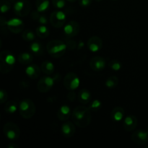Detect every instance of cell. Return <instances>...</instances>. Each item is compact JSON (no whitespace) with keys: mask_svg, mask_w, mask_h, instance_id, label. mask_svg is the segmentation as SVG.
Listing matches in <instances>:
<instances>
[{"mask_svg":"<svg viewBox=\"0 0 148 148\" xmlns=\"http://www.w3.org/2000/svg\"><path fill=\"white\" fill-rule=\"evenodd\" d=\"M72 119L75 125L78 127L86 128L91 122V111L83 106H77L72 113Z\"/></svg>","mask_w":148,"mask_h":148,"instance_id":"1","label":"cell"},{"mask_svg":"<svg viewBox=\"0 0 148 148\" xmlns=\"http://www.w3.org/2000/svg\"><path fill=\"white\" fill-rule=\"evenodd\" d=\"M0 72L7 74L11 72L15 63V57L10 51H2L0 53Z\"/></svg>","mask_w":148,"mask_h":148,"instance_id":"2","label":"cell"},{"mask_svg":"<svg viewBox=\"0 0 148 148\" xmlns=\"http://www.w3.org/2000/svg\"><path fill=\"white\" fill-rule=\"evenodd\" d=\"M46 50L52 57L60 58L66 52V45L60 40H52L48 43Z\"/></svg>","mask_w":148,"mask_h":148,"instance_id":"3","label":"cell"},{"mask_svg":"<svg viewBox=\"0 0 148 148\" xmlns=\"http://www.w3.org/2000/svg\"><path fill=\"white\" fill-rule=\"evenodd\" d=\"M18 109L20 116L25 119L32 118L35 115L36 111L34 102L29 98H25L20 101Z\"/></svg>","mask_w":148,"mask_h":148,"instance_id":"4","label":"cell"},{"mask_svg":"<svg viewBox=\"0 0 148 148\" xmlns=\"http://www.w3.org/2000/svg\"><path fill=\"white\" fill-rule=\"evenodd\" d=\"M4 136L11 141H16L20 135V130L18 126L13 122L6 123L3 127Z\"/></svg>","mask_w":148,"mask_h":148,"instance_id":"5","label":"cell"},{"mask_svg":"<svg viewBox=\"0 0 148 148\" xmlns=\"http://www.w3.org/2000/svg\"><path fill=\"white\" fill-rule=\"evenodd\" d=\"M30 10L31 4L28 0H18L14 4V12L19 17H26L30 12Z\"/></svg>","mask_w":148,"mask_h":148,"instance_id":"6","label":"cell"},{"mask_svg":"<svg viewBox=\"0 0 148 148\" xmlns=\"http://www.w3.org/2000/svg\"><path fill=\"white\" fill-rule=\"evenodd\" d=\"M50 23L55 28H60L64 25L66 20V14L61 10H55L51 14Z\"/></svg>","mask_w":148,"mask_h":148,"instance_id":"7","label":"cell"},{"mask_svg":"<svg viewBox=\"0 0 148 148\" xmlns=\"http://www.w3.org/2000/svg\"><path fill=\"white\" fill-rule=\"evenodd\" d=\"M64 86L68 90H75L79 85V79L74 72H69L63 80Z\"/></svg>","mask_w":148,"mask_h":148,"instance_id":"8","label":"cell"},{"mask_svg":"<svg viewBox=\"0 0 148 148\" xmlns=\"http://www.w3.org/2000/svg\"><path fill=\"white\" fill-rule=\"evenodd\" d=\"M54 79L51 77L46 76L43 77L39 79L37 84V89L39 92H42V93H46L48 92L52 87L53 86L54 84Z\"/></svg>","mask_w":148,"mask_h":148,"instance_id":"9","label":"cell"},{"mask_svg":"<svg viewBox=\"0 0 148 148\" xmlns=\"http://www.w3.org/2000/svg\"><path fill=\"white\" fill-rule=\"evenodd\" d=\"M8 30L14 34H18L23 32L24 28V23L20 19L12 18L7 23Z\"/></svg>","mask_w":148,"mask_h":148,"instance_id":"10","label":"cell"},{"mask_svg":"<svg viewBox=\"0 0 148 148\" xmlns=\"http://www.w3.org/2000/svg\"><path fill=\"white\" fill-rule=\"evenodd\" d=\"M80 30V26L79 23L76 21H69L64 27V33L65 36L68 38H72L76 36L79 33Z\"/></svg>","mask_w":148,"mask_h":148,"instance_id":"11","label":"cell"},{"mask_svg":"<svg viewBox=\"0 0 148 148\" xmlns=\"http://www.w3.org/2000/svg\"><path fill=\"white\" fill-rule=\"evenodd\" d=\"M132 140L138 145H145L148 142V132L143 130L134 131L132 134Z\"/></svg>","mask_w":148,"mask_h":148,"instance_id":"12","label":"cell"},{"mask_svg":"<svg viewBox=\"0 0 148 148\" xmlns=\"http://www.w3.org/2000/svg\"><path fill=\"white\" fill-rule=\"evenodd\" d=\"M87 46L91 52H98L102 49L103 40L98 36H92L88 39Z\"/></svg>","mask_w":148,"mask_h":148,"instance_id":"13","label":"cell"},{"mask_svg":"<svg viewBox=\"0 0 148 148\" xmlns=\"http://www.w3.org/2000/svg\"><path fill=\"white\" fill-rule=\"evenodd\" d=\"M90 66L95 72H101L105 69L106 60L101 56H94L90 61Z\"/></svg>","mask_w":148,"mask_h":148,"instance_id":"14","label":"cell"},{"mask_svg":"<svg viewBox=\"0 0 148 148\" xmlns=\"http://www.w3.org/2000/svg\"><path fill=\"white\" fill-rule=\"evenodd\" d=\"M62 134L65 138H70L75 135L76 132V129H75V123H72L71 121H66L64 123L62 126Z\"/></svg>","mask_w":148,"mask_h":148,"instance_id":"15","label":"cell"},{"mask_svg":"<svg viewBox=\"0 0 148 148\" xmlns=\"http://www.w3.org/2000/svg\"><path fill=\"white\" fill-rule=\"evenodd\" d=\"M137 123H138V120L137 117L134 115H130L124 119L123 127L125 131L130 132L135 130L137 126Z\"/></svg>","mask_w":148,"mask_h":148,"instance_id":"16","label":"cell"},{"mask_svg":"<svg viewBox=\"0 0 148 148\" xmlns=\"http://www.w3.org/2000/svg\"><path fill=\"white\" fill-rule=\"evenodd\" d=\"M70 107L68 105H62L57 111V117L60 121H66L71 116Z\"/></svg>","mask_w":148,"mask_h":148,"instance_id":"17","label":"cell"},{"mask_svg":"<svg viewBox=\"0 0 148 148\" xmlns=\"http://www.w3.org/2000/svg\"><path fill=\"white\" fill-rule=\"evenodd\" d=\"M40 70L41 69H40V67L37 64H31L29 65L26 68L25 73L29 78L32 79H36L40 76Z\"/></svg>","mask_w":148,"mask_h":148,"instance_id":"18","label":"cell"},{"mask_svg":"<svg viewBox=\"0 0 148 148\" xmlns=\"http://www.w3.org/2000/svg\"><path fill=\"white\" fill-rule=\"evenodd\" d=\"M124 114H125V111H124V108L119 106L115 107L113 109V111H111V119L114 122H119L123 119Z\"/></svg>","mask_w":148,"mask_h":148,"instance_id":"19","label":"cell"},{"mask_svg":"<svg viewBox=\"0 0 148 148\" xmlns=\"http://www.w3.org/2000/svg\"><path fill=\"white\" fill-rule=\"evenodd\" d=\"M77 98L79 102L83 105H86L91 102V93L87 89H82L79 90Z\"/></svg>","mask_w":148,"mask_h":148,"instance_id":"20","label":"cell"},{"mask_svg":"<svg viewBox=\"0 0 148 148\" xmlns=\"http://www.w3.org/2000/svg\"><path fill=\"white\" fill-rule=\"evenodd\" d=\"M30 49L33 53L36 56H42L44 52V49H43V46L42 45V43L38 41V40H35L33 43L30 44Z\"/></svg>","mask_w":148,"mask_h":148,"instance_id":"21","label":"cell"},{"mask_svg":"<svg viewBox=\"0 0 148 148\" xmlns=\"http://www.w3.org/2000/svg\"><path fill=\"white\" fill-rule=\"evenodd\" d=\"M19 108V104L16 101H9L4 103V110L7 114H13Z\"/></svg>","mask_w":148,"mask_h":148,"instance_id":"22","label":"cell"},{"mask_svg":"<svg viewBox=\"0 0 148 148\" xmlns=\"http://www.w3.org/2000/svg\"><path fill=\"white\" fill-rule=\"evenodd\" d=\"M40 69L45 75H51L54 72V65L50 61H44L41 64Z\"/></svg>","mask_w":148,"mask_h":148,"instance_id":"23","label":"cell"},{"mask_svg":"<svg viewBox=\"0 0 148 148\" xmlns=\"http://www.w3.org/2000/svg\"><path fill=\"white\" fill-rule=\"evenodd\" d=\"M17 60L22 64H29L33 62V56L31 53H27V52H23L19 55Z\"/></svg>","mask_w":148,"mask_h":148,"instance_id":"24","label":"cell"},{"mask_svg":"<svg viewBox=\"0 0 148 148\" xmlns=\"http://www.w3.org/2000/svg\"><path fill=\"white\" fill-rule=\"evenodd\" d=\"M36 9L40 12L46 11L49 8V0H36Z\"/></svg>","mask_w":148,"mask_h":148,"instance_id":"25","label":"cell"},{"mask_svg":"<svg viewBox=\"0 0 148 148\" xmlns=\"http://www.w3.org/2000/svg\"><path fill=\"white\" fill-rule=\"evenodd\" d=\"M50 32L47 27L45 25H40L36 28V35L40 38H46L49 37Z\"/></svg>","mask_w":148,"mask_h":148,"instance_id":"26","label":"cell"},{"mask_svg":"<svg viewBox=\"0 0 148 148\" xmlns=\"http://www.w3.org/2000/svg\"><path fill=\"white\" fill-rule=\"evenodd\" d=\"M119 84V79L116 76H111L108 77L106 81V86L110 89L116 88Z\"/></svg>","mask_w":148,"mask_h":148,"instance_id":"27","label":"cell"},{"mask_svg":"<svg viewBox=\"0 0 148 148\" xmlns=\"http://www.w3.org/2000/svg\"><path fill=\"white\" fill-rule=\"evenodd\" d=\"M102 108V103L98 99H95L92 101H91L90 103L89 104L88 108L91 111V112H96V111H99L101 108Z\"/></svg>","mask_w":148,"mask_h":148,"instance_id":"28","label":"cell"},{"mask_svg":"<svg viewBox=\"0 0 148 148\" xmlns=\"http://www.w3.org/2000/svg\"><path fill=\"white\" fill-rule=\"evenodd\" d=\"M22 38L25 41H33V40H35L36 35H35L34 32L32 31V30H25L22 33Z\"/></svg>","mask_w":148,"mask_h":148,"instance_id":"29","label":"cell"},{"mask_svg":"<svg viewBox=\"0 0 148 148\" xmlns=\"http://www.w3.org/2000/svg\"><path fill=\"white\" fill-rule=\"evenodd\" d=\"M109 66L114 71H119L122 67V64L120 61L117 59H113L109 62Z\"/></svg>","mask_w":148,"mask_h":148,"instance_id":"30","label":"cell"},{"mask_svg":"<svg viewBox=\"0 0 148 148\" xmlns=\"http://www.w3.org/2000/svg\"><path fill=\"white\" fill-rule=\"evenodd\" d=\"M1 13H6L11 9V3L8 0H1Z\"/></svg>","mask_w":148,"mask_h":148,"instance_id":"31","label":"cell"},{"mask_svg":"<svg viewBox=\"0 0 148 148\" xmlns=\"http://www.w3.org/2000/svg\"><path fill=\"white\" fill-rule=\"evenodd\" d=\"M52 5L58 10L63 9L66 4V1L65 0H51Z\"/></svg>","mask_w":148,"mask_h":148,"instance_id":"32","label":"cell"},{"mask_svg":"<svg viewBox=\"0 0 148 148\" xmlns=\"http://www.w3.org/2000/svg\"><path fill=\"white\" fill-rule=\"evenodd\" d=\"M7 98H8V94L7 91L4 89H1L0 90V101L1 104H4L7 102Z\"/></svg>","mask_w":148,"mask_h":148,"instance_id":"33","label":"cell"},{"mask_svg":"<svg viewBox=\"0 0 148 148\" xmlns=\"http://www.w3.org/2000/svg\"><path fill=\"white\" fill-rule=\"evenodd\" d=\"M92 1V0H78V2H79V5L80 7L85 8L90 5Z\"/></svg>","mask_w":148,"mask_h":148,"instance_id":"34","label":"cell"},{"mask_svg":"<svg viewBox=\"0 0 148 148\" xmlns=\"http://www.w3.org/2000/svg\"><path fill=\"white\" fill-rule=\"evenodd\" d=\"M38 21L39 23H40V24H42V25L47 24L48 23L47 17H46V15H44V14H43V15H40V17H39Z\"/></svg>","mask_w":148,"mask_h":148,"instance_id":"35","label":"cell"},{"mask_svg":"<svg viewBox=\"0 0 148 148\" xmlns=\"http://www.w3.org/2000/svg\"><path fill=\"white\" fill-rule=\"evenodd\" d=\"M76 93L74 90H69V92L67 94V98L71 101H74L76 98Z\"/></svg>","mask_w":148,"mask_h":148,"instance_id":"36","label":"cell"},{"mask_svg":"<svg viewBox=\"0 0 148 148\" xmlns=\"http://www.w3.org/2000/svg\"><path fill=\"white\" fill-rule=\"evenodd\" d=\"M39 12H38V10H37V11H33V12L31 13V15H30L31 18L33 19V20H38L39 17H40Z\"/></svg>","mask_w":148,"mask_h":148,"instance_id":"37","label":"cell"},{"mask_svg":"<svg viewBox=\"0 0 148 148\" xmlns=\"http://www.w3.org/2000/svg\"><path fill=\"white\" fill-rule=\"evenodd\" d=\"M20 87L22 89H25V88H27L29 87V83L25 80H23L20 82Z\"/></svg>","mask_w":148,"mask_h":148,"instance_id":"38","label":"cell"},{"mask_svg":"<svg viewBox=\"0 0 148 148\" xmlns=\"http://www.w3.org/2000/svg\"><path fill=\"white\" fill-rule=\"evenodd\" d=\"M7 20H6V19L4 18L3 16H1V20H0V23H1V27H4V25H7Z\"/></svg>","mask_w":148,"mask_h":148,"instance_id":"39","label":"cell"},{"mask_svg":"<svg viewBox=\"0 0 148 148\" xmlns=\"http://www.w3.org/2000/svg\"><path fill=\"white\" fill-rule=\"evenodd\" d=\"M8 148H18V145L14 143H12L9 145Z\"/></svg>","mask_w":148,"mask_h":148,"instance_id":"40","label":"cell"},{"mask_svg":"<svg viewBox=\"0 0 148 148\" xmlns=\"http://www.w3.org/2000/svg\"><path fill=\"white\" fill-rule=\"evenodd\" d=\"M66 1H68L69 2H70V3H73V2H75L77 0H66Z\"/></svg>","mask_w":148,"mask_h":148,"instance_id":"41","label":"cell"},{"mask_svg":"<svg viewBox=\"0 0 148 148\" xmlns=\"http://www.w3.org/2000/svg\"><path fill=\"white\" fill-rule=\"evenodd\" d=\"M95 1H98H98H102V0H95Z\"/></svg>","mask_w":148,"mask_h":148,"instance_id":"42","label":"cell"},{"mask_svg":"<svg viewBox=\"0 0 148 148\" xmlns=\"http://www.w3.org/2000/svg\"><path fill=\"white\" fill-rule=\"evenodd\" d=\"M111 1H117V0H111Z\"/></svg>","mask_w":148,"mask_h":148,"instance_id":"43","label":"cell"},{"mask_svg":"<svg viewBox=\"0 0 148 148\" xmlns=\"http://www.w3.org/2000/svg\"><path fill=\"white\" fill-rule=\"evenodd\" d=\"M147 132H148V127H147Z\"/></svg>","mask_w":148,"mask_h":148,"instance_id":"44","label":"cell"}]
</instances>
